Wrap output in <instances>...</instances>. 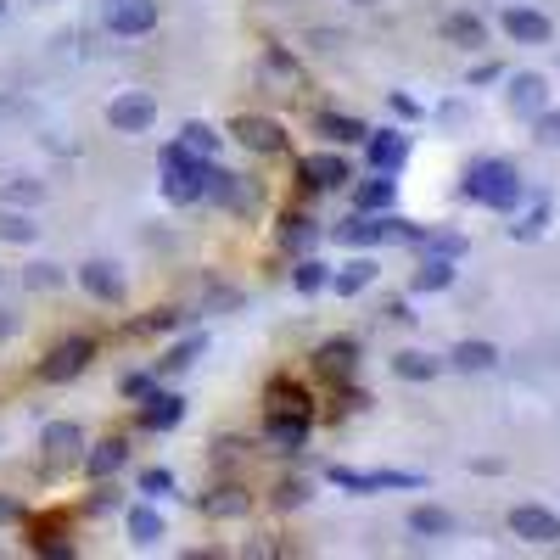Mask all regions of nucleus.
<instances>
[{"label":"nucleus","instance_id":"4","mask_svg":"<svg viewBox=\"0 0 560 560\" xmlns=\"http://www.w3.org/2000/svg\"><path fill=\"white\" fill-rule=\"evenodd\" d=\"M107 124L118 129V135H146V129L157 124V101L146 96V90H124V96L107 101Z\"/></svg>","mask_w":560,"mask_h":560},{"label":"nucleus","instance_id":"10","mask_svg":"<svg viewBox=\"0 0 560 560\" xmlns=\"http://www.w3.org/2000/svg\"><path fill=\"white\" fill-rule=\"evenodd\" d=\"M364 157H370L376 174H398L409 157V135H398V129H370V135H364Z\"/></svg>","mask_w":560,"mask_h":560},{"label":"nucleus","instance_id":"16","mask_svg":"<svg viewBox=\"0 0 560 560\" xmlns=\"http://www.w3.org/2000/svg\"><path fill=\"white\" fill-rule=\"evenodd\" d=\"M544 101H549V84L538 79V73H516V79H510V107L516 112H544Z\"/></svg>","mask_w":560,"mask_h":560},{"label":"nucleus","instance_id":"24","mask_svg":"<svg viewBox=\"0 0 560 560\" xmlns=\"http://www.w3.org/2000/svg\"><path fill=\"white\" fill-rule=\"evenodd\" d=\"M392 196H398V185H392V174H376V180H364L359 185V213H387L392 208Z\"/></svg>","mask_w":560,"mask_h":560},{"label":"nucleus","instance_id":"45","mask_svg":"<svg viewBox=\"0 0 560 560\" xmlns=\"http://www.w3.org/2000/svg\"><path fill=\"white\" fill-rule=\"evenodd\" d=\"M0 521H23V504H17V499H0Z\"/></svg>","mask_w":560,"mask_h":560},{"label":"nucleus","instance_id":"8","mask_svg":"<svg viewBox=\"0 0 560 560\" xmlns=\"http://www.w3.org/2000/svg\"><path fill=\"white\" fill-rule=\"evenodd\" d=\"M331 482L348 493H376V488H420L415 471H348V465H331Z\"/></svg>","mask_w":560,"mask_h":560},{"label":"nucleus","instance_id":"34","mask_svg":"<svg viewBox=\"0 0 560 560\" xmlns=\"http://www.w3.org/2000/svg\"><path fill=\"white\" fill-rule=\"evenodd\" d=\"M6 202H23V208H34V202H45V185L40 180H28V174H17V180H6Z\"/></svg>","mask_w":560,"mask_h":560},{"label":"nucleus","instance_id":"9","mask_svg":"<svg viewBox=\"0 0 560 560\" xmlns=\"http://www.w3.org/2000/svg\"><path fill=\"white\" fill-rule=\"evenodd\" d=\"M107 28H112V34H124V40H140V34H152V28H157V6H152V0H112V6H107Z\"/></svg>","mask_w":560,"mask_h":560},{"label":"nucleus","instance_id":"18","mask_svg":"<svg viewBox=\"0 0 560 560\" xmlns=\"http://www.w3.org/2000/svg\"><path fill=\"white\" fill-rule=\"evenodd\" d=\"M269 415H314V398H308L297 381L280 376L275 387H269Z\"/></svg>","mask_w":560,"mask_h":560},{"label":"nucleus","instance_id":"2","mask_svg":"<svg viewBox=\"0 0 560 560\" xmlns=\"http://www.w3.org/2000/svg\"><path fill=\"white\" fill-rule=\"evenodd\" d=\"M163 191H168V202H202L208 196V157H196L191 146H163Z\"/></svg>","mask_w":560,"mask_h":560},{"label":"nucleus","instance_id":"39","mask_svg":"<svg viewBox=\"0 0 560 560\" xmlns=\"http://www.w3.org/2000/svg\"><path fill=\"white\" fill-rule=\"evenodd\" d=\"M532 135L544 146H560V112H532Z\"/></svg>","mask_w":560,"mask_h":560},{"label":"nucleus","instance_id":"37","mask_svg":"<svg viewBox=\"0 0 560 560\" xmlns=\"http://www.w3.org/2000/svg\"><path fill=\"white\" fill-rule=\"evenodd\" d=\"M544 224H549V202H532V213L521 224H510V230H516V241H532V236H544Z\"/></svg>","mask_w":560,"mask_h":560},{"label":"nucleus","instance_id":"7","mask_svg":"<svg viewBox=\"0 0 560 560\" xmlns=\"http://www.w3.org/2000/svg\"><path fill=\"white\" fill-rule=\"evenodd\" d=\"M208 196L219 202V208H230V213H252V208H258V191H252L247 174H230V168H213V163H208Z\"/></svg>","mask_w":560,"mask_h":560},{"label":"nucleus","instance_id":"17","mask_svg":"<svg viewBox=\"0 0 560 560\" xmlns=\"http://www.w3.org/2000/svg\"><path fill=\"white\" fill-rule=\"evenodd\" d=\"M308 426H314V415H269V443L292 454L308 443Z\"/></svg>","mask_w":560,"mask_h":560},{"label":"nucleus","instance_id":"23","mask_svg":"<svg viewBox=\"0 0 560 560\" xmlns=\"http://www.w3.org/2000/svg\"><path fill=\"white\" fill-rule=\"evenodd\" d=\"M129 538H135L140 549L163 544V516H157L152 504H135V510H129Z\"/></svg>","mask_w":560,"mask_h":560},{"label":"nucleus","instance_id":"49","mask_svg":"<svg viewBox=\"0 0 560 560\" xmlns=\"http://www.w3.org/2000/svg\"><path fill=\"white\" fill-rule=\"evenodd\" d=\"M0 17H6V0H0Z\"/></svg>","mask_w":560,"mask_h":560},{"label":"nucleus","instance_id":"41","mask_svg":"<svg viewBox=\"0 0 560 560\" xmlns=\"http://www.w3.org/2000/svg\"><path fill=\"white\" fill-rule=\"evenodd\" d=\"M28 286H34V292L51 286V292H56V286H62V269H56V264H28Z\"/></svg>","mask_w":560,"mask_h":560},{"label":"nucleus","instance_id":"32","mask_svg":"<svg viewBox=\"0 0 560 560\" xmlns=\"http://www.w3.org/2000/svg\"><path fill=\"white\" fill-rule=\"evenodd\" d=\"M34 549H40V555H73V544H68V527H62V521H51V527H34Z\"/></svg>","mask_w":560,"mask_h":560},{"label":"nucleus","instance_id":"25","mask_svg":"<svg viewBox=\"0 0 560 560\" xmlns=\"http://www.w3.org/2000/svg\"><path fill=\"white\" fill-rule=\"evenodd\" d=\"M314 124H320V135H331L336 146H359V140L370 135V129H364L359 118H342V112H320Z\"/></svg>","mask_w":560,"mask_h":560},{"label":"nucleus","instance_id":"13","mask_svg":"<svg viewBox=\"0 0 560 560\" xmlns=\"http://www.w3.org/2000/svg\"><path fill=\"white\" fill-rule=\"evenodd\" d=\"M180 420H185L180 392H152V398H140V426H146V432H168V426H180Z\"/></svg>","mask_w":560,"mask_h":560},{"label":"nucleus","instance_id":"27","mask_svg":"<svg viewBox=\"0 0 560 560\" xmlns=\"http://www.w3.org/2000/svg\"><path fill=\"white\" fill-rule=\"evenodd\" d=\"M370 280H376V264H370V258H353V264H342V275H331V286L342 297H359Z\"/></svg>","mask_w":560,"mask_h":560},{"label":"nucleus","instance_id":"44","mask_svg":"<svg viewBox=\"0 0 560 560\" xmlns=\"http://www.w3.org/2000/svg\"><path fill=\"white\" fill-rule=\"evenodd\" d=\"M208 308H241V292H236V286H230V292H213Z\"/></svg>","mask_w":560,"mask_h":560},{"label":"nucleus","instance_id":"22","mask_svg":"<svg viewBox=\"0 0 560 560\" xmlns=\"http://www.w3.org/2000/svg\"><path fill=\"white\" fill-rule=\"evenodd\" d=\"M443 286H454V258H426V264L415 269V280H409V292H443Z\"/></svg>","mask_w":560,"mask_h":560},{"label":"nucleus","instance_id":"21","mask_svg":"<svg viewBox=\"0 0 560 560\" xmlns=\"http://www.w3.org/2000/svg\"><path fill=\"white\" fill-rule=\"evenodd\" d=\"M409 532H415V538H448V532H454V516L437 510V504H415V510H409Z\"/></svg>","mask_w":560,"mask_h":560},{"label":"nucleus","instance_id":"38","mask_svg":"<svg viewBox=\"0 0 560 560\" xmlns=\"http://www.w3.org/2000/svg\"><path fill=\"white\" fill-rule=\"evenodd\" d=\"M420 247L437 252V258H460V252H465V236H426V230H420Z\"/></svg>","mask_w":560,"mask_h":560},{"label":"nucleus","instance_id":"36","mask_svg":"<svg viewBox=\"0 0 560 560\" xmlns=\"http://www.w3.org/2000/svg\"><path fill=\"white\" fill-rule=\"evenodd\" d=\"M308 241H314V219L292 213V219H286V230H280V247H308Z\"/></svg>","mask_w":560,"mask_h":560},{"label":"nucleus","instance_id":"11","mask_svg":"<svg viewBox=\"0 0 560 560\" xmlns=\"http://www.w3.org/2000/svg\"><path fill=\"white\" fill-rule=\"evenodd\" d=\"M504 34L516 45H549L555 23H549L544 12H532V6H510V12H504Z\"/></svg>","mask_w":560,"mask_h":560},{"label":"nucleus","instance_id":"40","mask_svg":"<svg viewBox=\"0 0 560 560\" xmlns=\"http://www.w3.org/2000/svg\"><path fill=\"white\" fill-rule=\"evenodd\" d=\"M152 392H157L152 370H135V376H124V398H135V404H140V398H152Z\"/></svg>","mask_w":560,"mask_h":560},{"label":"nucleus","instance_id":"43","mask_svg":"<svg viewBox=\"0 0 560 560\" xmlns=\"http://www.w3.org/2000/svg\"><path fill=\"white\" fill-rule=\"evenodd\" d=\"M140 488H146V493H168V488H174V476L152 465V471H140Z\"/></svg>","mask_w":560,"mask_h":560},{"label":"nucleus","instance_id":"3","mask_svg":"<svg viewBox=\"0 0 560 560\" xmlns=\"http://www.w3.org/2000/svg\"><path fill=\"white\" fill-rule=\"evenodd\" d=\"M90 359H96V336H68L40 359V381H73Z\"/></svg>","mask_w":560,"mask_h":560},{"label":"nucleus","instance_id":"26","mask_svg":"<svg viewBox=\"0 0 560 560\" xmlns=\"http://www.w3.org/2000/svg\"><path fill=\"white\" fill-rule=\"evenodd\" d=\"M448 359H454V370L471 376V370H493V364H499V348H493V342H460Z\"/></svg>","mask_w":560,"mask_h":560},{"label":"nucleus","instance_id":"35","mask_svg":"<svg viewBox=\"0 0 560 560\" xmlns=\"http://www.w3.org/2000/svg\"><path fill=\"white\" fill-rule=\"evenodd\" d=\"M40 224H28L23 213H0V241H34Z\"/></svg>","mask_w":560,"mask_h":560},{"label":"nucleus","instance_id":"15","mask_svg":"<svg viewBox=\"0 0 560 560\" xmlns=\"http://www.w3.org/2000/svg\"><path fill=\"white\" fill-rule=\"evenodd\" d=\"M342 180H348V163H342L336 152H314L303 163V185H308V191H331V185H342Z\"/></svg>","mask_w":560,"mask_h":560},{"label":"nucleus","instance_id":"30","mask_svg":"<svg viewBox=\"0 0 560 560\" xmlns=\"http://www.w3.org/2000/svg\"><path fill=\"white\" fill-rule=\"evenodd\" d=\"M202 510H208L213 521L241 516V510H247V493H241V488H213V499H202Z\"/></svg>","mask_w":560,"mask_h":560},{"label":"nucleus","instance_id":"6","mask_svg":"<svg viewBox=\"0 0 560 560\" xmlns=\"http://www.w3.org/2000/svg\"><path fill=\"white\" fill-rule=\"evenodd\" d=\"M230 135L247 146V152H286V129L275 124V118H264V112H241V118H230Z\"/></svg>","mask_w":560,"mask_h":560},{"label":"nucleus","instance_id":"14","mask_svg":"<svg viewBox=\"0 0 560 560\" xmlns=\"http://www.w3.org/2000/svg\"><path fill=\"white\" fill-rule=\"evenodd\" d=\"M314 370H320V381H336V387H342V381L359 370V348H353V342H325V348L314 353Z\"/></svg>","mask_w":560,"mask_h":560},{"label":"nucleus","instance_id":"1","mask_svg":"<svg viewBox=\"0 0 560 560\" xmlns=\"http://www.w3.org/2000/svg\"><path fill=\"white\" fill-rule=\"evenodd\" d=\"M460 191L471 196V202H482V208L510 213L521 202V174H516V163H499V157H488V163H476L471 174H465Z\"/></svg>","mask_w":560,"mask_h":560},{"label":"nucleus","instance_id":"29","mask_svg":"<svg viewBox=\"0 0 560 560\" xmlns=\"http://www.w3.org/2000/svg\"><path fill=\"white\" fill-rule=\"evenodd\" d=\"M448 40L454 45H465V51H476V45H482V34H488V28H482V17H471V12H460V17H448V28H443Z\"/></svg>","mask_w":560,"mask_h":560},{"label":"nucleus","instance_id":"12","mask_svg":"<svg viewBox=\"0 0 560 560\" xmlns=\"http://www.w3.org/2000/svg\"><path fill=\"white\" fill-rule=\"evenodd\" d=\"M79 286L96 303H124V275H118V264H101V258H90V264L79 269Z\"/></svg>","mask_w":560,"mask_h":560},{"label":"nucleus","instance_id":"19","mask_svg":"<svg viewBox=\"0 0 560 560\" xmlns=\"http://www.w3.org/2000/svg\"><path fill=\"white\" fill-rule=\"evenodd\" d=\"M40 443H45L51 460H68V454H79V448H84V432L73 426V420H51V426L40 432Z\"/></svg>","mask_w":560,"mask_h":560},{"label":"nucleus","instance_id":"47","mask_svg":"<svg viewBox=\"0 0 560 560\" xmlns=\"http://www.w3.org/2000/svg\"><path fill=\"white\" fill-rule=\"evenodd\" d=\"M17 331V314H6V308H0V336H12Z\"/></svg>","mask_w":560,"mask_h":560},{"label":"nucleus","instance_id":"33","mask_svg":"<svg viewBox=\"0 0 560 560\" xmlns=\"http://www.w3.org/2000/svg\"><path fill=\"white\" fill-rule=\"evenodd\" d=\"M180 146H191L196 157H213V152H219V135H213L208 124H185L180 129Z\"/></svg>","mask_w":560,"mask_h":560},{"label":"nucleus","instance_id":"31","mask_svg":"<svg viewBox=\"0 0 560 560\" xmlns=\"http://www.w3.org/2000/svg\"><path fill=\"white\" fill-rule=\"evenodd\" d=\"M292 286H297V292H320V286H331V264H320V258H303V264L292 269Z\"/></svg>","mask_w":560,"mask_h":560},{"label":"nucleus","instance_id":"28","mask_svg":"<svg viewBox=\"0 0 560 560\" xmlns=\"http://www.w3.org/2000/svg\"><path fill=\"white\" fill-rule=\"evenodd\" d=\"M437 370H443V364H437L432 353H398V359H392V376L398 381H432Z\"/></svg>","mask_w":560,"mask_h":560},{"label":"nucleus","instance_id":"48","mask_svg":"<svg viewBox=\"0 0 560 560\" xmlns=\"http://www.w3.org/2000/svg\"><path fill=\"white\" fill-rule=\"evenodd\" d=\"M359 6H376V0H359Z\"/></svg>","mask_w":560,"mask_h":560},{"label":"nucleus","instance_id":"20","mask_svg":"<svg viewBox=\"0 0 560 560\" xmlns=\"http://www.w3.org/2000/svg\"><path fill=\"white\" fill-rule=\"evenodd\" d=\"M84 465H90V476H112L129 465V443L124 437H107V443H96L90 454H84Z\"/></svg>","mask_w":560,"mask_h":560},{"label":"nucleus","instance_id":"5","mask_svg":"<svg viewBox=\"0 0 560 560\" xmlns=\"http://www.w3.org/2000/svg\"><path fill=\"white\" fill-rule=\"evenodd\" d=\"M510 532H516L521 544L549 549V544H560V516L544 510V504H516V510H510Z\"/></svg>","mask_w":560,"mask_h":560},{"label":"nucleus","instance_id":"46","mask_svg":"<svg viewBox=\"0 0 560 560\" xmlns=\"http://www.w3.org/2000/svg\"><path fill=\"white\" fill-rule=\"evenodd\" d=\"M280 504H303V482H286V488H280Z\"/></svg>","mask_w":560,"mask_h":560},{"label":"nucleus","instance_id":"42","mask_svg":"<svg viewBox=\"0 0 560 560\" xmlns=\"http://www.w3.org/2000/svg\"><path fill=\"white\" fill-rule=\"evenodd\" d=\"M196 353H202V336H191V342H180V348L163 359V370H185V364H196Z\"/></svg>","mask_w":560,"mask_h":560}]
</instances>
